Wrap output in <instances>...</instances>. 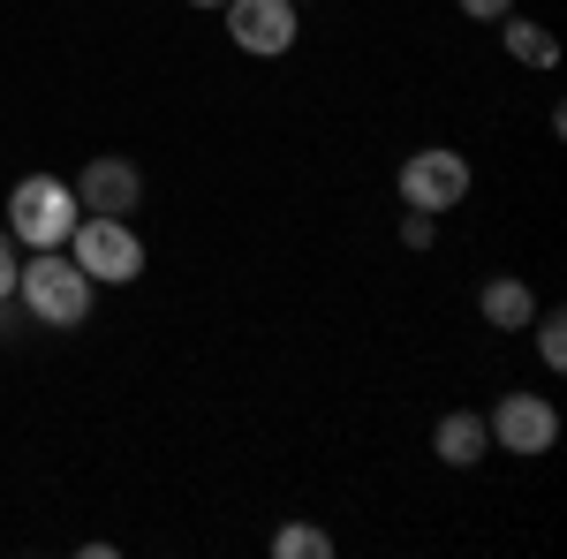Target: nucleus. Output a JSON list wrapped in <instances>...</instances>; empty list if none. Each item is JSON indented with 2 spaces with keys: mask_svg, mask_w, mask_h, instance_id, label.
<instances>
[{
  "mask_svg": "<svg viewBox=\"0 0 567 559\" xmlns=\"http://www.w3.org/2000/svg\"><path fill=\"white\" fill-rule=\"evenodd\" d=\"M432 454L446 462V469H477L484 454H492V431H484V416H470V408H446L432 431Z\"/></svg>",
  "mask_w": 567,
  "mask_h": 559,
  "instance_id": "obj_8",
  "label": "nucleus"
},
{
  "mask_svg": "<svg viewBox=\"0 0 567 559\" xmlns=\"http://www.w3.org/2000/svg\"><path fill=\"white\" fill-rule=\"evenodd\" d=\"M296 8H303V0H296Z\"/></svg>",
  "mask_w": 567,
  "mask_h": 559,
  "instance_id": "obj_17",
  "label": "nucleus"
},
{
  "mask_svg": "<svg viewBox=\"0 0 567 559\" xmlns=\"http://www.w3.org/2000/svg\"><path fill=\"white\" fill-rule=\"evenodd\" d=\"M69 189H76L84 213H106V219H130L136 205H144V174H136L130 159H91Z\"/></svg>",
  "mask_w": 567,
  "mask_h": 559,
  "instance_id": "obj_7",
  "label": "nucleus"
},
{
  "mask_svg": "<svg viewBox=\"0 0 567 559\" xmlns=\"http://www.w3.org/2000/svg\"><path fill=\"white\" fill-rule=\"evenodd\" d=\"M470 159L462 152H446V144H424V152H409L401 159V205L409 213H454L462 197H470Z\"/></svg>",
  "mask_w": 567,
  "mask_h": 559,
  "instance_id": "obj_4",
  "label": "nucleus"
},
{
  "mask_svg": "<svg viewBox=\"0 0 567 559\" xmlns=\"http://www.w3.org/2000/svg\"><path fill=\"white\" fill-rule=\"evenodd\" d=\"M16 296H23V310H31L39 325L69 333V325L91 318V272L69 258V250H31L23 272H16Z\"/></svg>",
  "mask_w": 567,
  "mask_h": 559,
  "instance_id": "obj_2",
  "label": "nucleus"
},
{
  "mask_svg": "<svg viewBox=\"0 0 567 559\" xmlns=\"http://www.w3.org/2000/svg\"><path fill=\"white\" fill-rule=\"evenodd\" d=\"M272 559H333V537L310 521H280L272 529Z\"/></svg>",
  "mask_w": 567,
  "mask_h": 559,
  "instance_id": "obj_11",
  "label": "nucleus"
},
{
  "mask_svg": "<svg viewBox=\"0 0 567 559\" xmlns=\"http://www.w3.org/2000/svg\"><path fill=\"white\" fill-rule=\"evenodd\" d=\"M189 8H227V0H189Z\"/></svg>",
  "mask_w": 567,
  "mask_h": 559,
  "instance_id": "obj_16",
  "label": "nucleus"
},
{
  "mask_svg": "<svg viewBox=\"0 0 567 559\" xmlns=\"http://www.w3.org/2000/svg\"><path fill=\"white\" fill-rule=\"evenodd\" d=\"M462 15H477V23H499V15H515V0H462Z\"/></svg>",
  "mask_w": 567,
  "mask_h": 559,
  "instance_id": "obj_15",
  "label": "nucleus"
},
{
  "mask_svg": "<svg viewBox=\"0 0 567 559\" xmlns=\"http://www.w3.org/2000/svg\"><path fill=\"white\" fill-rule=\"evenodd\" d=\"M16 272H23V258H16V242L0 235V302H16Z\"/></svg>",
  "mask_w": 567,
  "mask_h": 559,
  "instance_id": "obj_14",
  "label": "nucleus"
},
{
  "mask_svg": "<svg viewBox=\"0 0 567 559\" xmlns=\"http://www.w3.org/2000/svg\"><path fill=\"white\" fill-rule=\"evenodd\" d=\"M484 431H492V446L537 462V454H553V438H560V408H553L545 393H507V401L484 416Z\"/></svg>",
  "mask_w": 567,
  "mask_h": 559,
  "instance_id": "obj_5",
  "label": "nucleus"
},
{
  "mask_svg": "<svg viewBox=\"0 0 567 559\" xmlns=\"http://www.w3.org/2000/svg\"><path fill=\"white\" fill-rule=\"evenodd\" d=\"M401 242H409V250H432L439 242V213H401Z\"/></svg>",
  "mask_w": 567,
  "mask_h": 559,
  "instance_id": "obj_13",
  "label": "nucleus"
},
{
  "mask_svg": "<svg viewBox=\"0 0 567 559\" xmlns=\"http://www.w3.org/2000/svg\"><path fill=\"white\" fill-rule=\"evenodd\" d=\"M227 15V39L243 45V53H258V61H280L288 45H296V0H227L219 8Z\"/></svg>",
  "mask_w": 567,
  "mask_h": 559,
  "instance_id": "obj_6",
  "label": "nucleus"
},
{
  "mask_svg": "<svg viewBox=\"0 0 567 559\" xmlns=\"http://www.w3.org/2000/svg\"><path fill=\"white\" fill-rule=\"evenodd\" d=\"M499 39H507V53L529 61V69H553V61H560V39H553L545 23H515V15H499Z\"/></svg>",
  "mask_w": 567,
  "mask_h": 559,
  "instance_id": "obj_10",
  "label": "nucleus"
},
{
  "mask_svg": "<svg viewBox=\"0 0 567 559\" xmlns=\"http://www.w3.org/2000/svg\"><path fill=\"white\" fill-rule=\"evenodd\" d=\"M477 310H484V325H499V333H523L529 318H537V296H529L523 280H484Z\"/></svg>",
  "mask_w": 567,
  "mask_h": 559,
  "instance_id": "obj_9",
  "label": "nucleus"
},
{
  "mask_svg": "<svg viewBox=\"0 0 567 559\" xmlns=\"http://www.w3.org/2000/svg\"><path fill=\"white\" fill-rule=\"evenodd\" d=\"M529 325H537V355H545V371H567V318H560V310H537Z\"/></svg>",
  "mask_w": 567,
  "mask_h": 559,
  "instance_id": "obj_12",
  "label": "nucleus"
},
{
  "mask_svg": "<svg viewBox=\"0 0 567 559\" xmlns=\"http://www.w3.org/2000/svg\"><path fill=\"white\" fill-rule=\"evenodd\" d=\"M69 258L91 272V288H130L144 272V235L130 219H106V213H84L76 235H69Z\"/></svg>",
  "mask_w": 567,
  "mask_h": 559,
  "instance_id": "obj_3",
  "label": "nucleus"
},
{
  "mask_svg": "<svg viewBox=\"0 0 567 559\" xmlns=\"http://www.w3.org/2000/svg\"><path fill=\"white\" fill-rule=\"evenodd\" d=\"M76 219H84V205L61 174H23L8 189V242L16 250H69Z\"/></svg>",
  "mask_w": 567,
  "mask_h": 559,
  "instance_id": "obj_1",
  "label": "nucleus"
}]
</instances>
